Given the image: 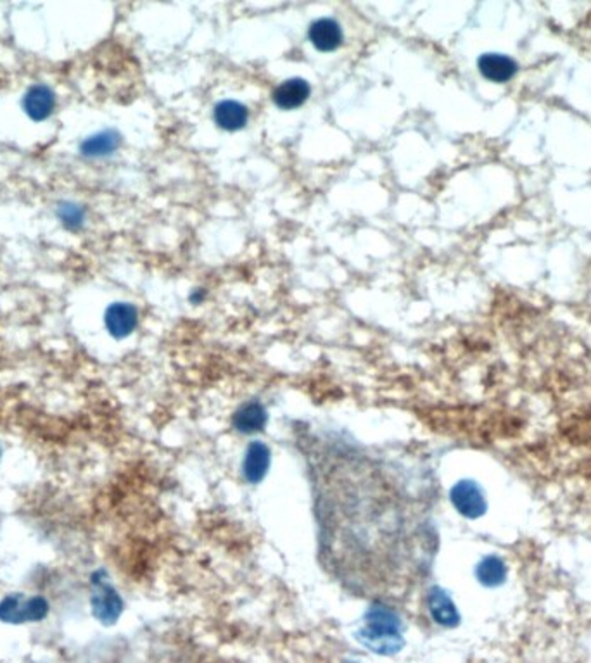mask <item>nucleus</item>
I'll return each instance as SVG.
<instances>
[{
  "instance_id": "nucleus-1",
  "label": "nucleus",
  "mask_w": 591,
  "mask_h": 663,
  "mask_svg": "<svg viewBox=\"0 0 591 663\" xmlns=\"http://www.w3.org/2000/svg\"><path fill=\"white\" fill-rule=\"evenodd\" d=\"M357 640L375 655L393 657L405 646L403 622L391 606L374 603L365 614L364 624L357 632Z\"/></svg>"
},
{
  "instance_id": "nucleus-2",
  "label": "nucleus",
  "mask_w": 591,
  "mask_h": 663,
  "mask_svg": "<svg viewBox=\"0 0 591 663\" xmlns=\"http://www.w3.org/2000/svg\"><path fill=\"white\" fill-rule=\"evenodd\" d=\"M50 605L44 596H26L23 593L4 596L0 599V622L9 625L37 624L46 620Z\"/></svg>"
},
{
  "instance_id": "nucleus-3",
  "label": "nucleus",
  "mask_w": 591,
  "mask_h": 663,
  "mask_svg": "<svg viewBox=\"0 0 591 663\" xmlns=\"http://www.w3.org/2000/svg\"><path fill=\"white\" fill-rule=\"evenodd\" d=\"M91 586L92 615L102 625H114L125 610L121 596L108 580L104 571L92 573Z\"/></svg>"
},
{
  "instance_id": "nucleus-4",
  "label": "nucleus",
  "mask_w": 591,
  "mask_h": 663,
  "mask_svg": "<svg viewBox=\"0 0 591 663\" xmlns=\"http://www.w3.org/2000/svg\"><path fill=\"white\" fill-rule=\"evenodd\" d=\"M450 502L456 513L469 520H478L488 511V500L482 487L471 479L454 484V487L450 489Z\"/></svg>"
},
{
  "instance_id": "nucleus-5",
  "label": "nucleus",
  "mask_w": 591,
  "mask_h": 663,
  "mask_svg": "<svg viewBox=\"0 0 591 663\" xmlns=\"http://www.w3.org/2000/svg\"><path fill=\"white\" fill-rule=\"evenodd\" d=\"M24 115L35 123L47 121L57 109V95L46 83H35L28 87L22 99Z\"/></svg>"
},
{
  "instance_id": "nucleus-6",
  "label": "nucleus",
  "mask_w": 591,
  "mask_h": 663,
  "mask_svg": "<svg viewBox=\"0 0 591 663\" xmlns=\"http://www.w3.org/2000/svg\"><path fill=\"white\" fill-rule=\"evenodd\" d=\"M104 325L114 339H127L136 332L138 311L130 302H113L104 313Z\"/></svg>"
},
{
  "instance_id": "nucleus-7",
  "label": "nucleus",
  "mask_w": 591,
  "mask_h": 663,
  "mask_svg": "<svg viewBox=\"0 0 591 663\" xmlns=\"http://www.w3.org/2000/svg\"><path fill=\"white\" fill-rule=\"evenodd\" d=\"M121 140L123 138L119 132H116L114 128H106L82 140L78 153L85 160H106L119 149Z\"/></svg>"
},
{
  "instance_id": "nucleus-8",
  "label": "nucleus",
  "mask_w": 591,
  "mask_h": 663,
  "mask_svg": "<svg viewBox=\"0 0 591 663\" xmlns=\"http://www.w3.org/2000/svg\"><path fill=\"white\" fill-rule=\"evenodd\" d=\"M428 608L432 620L441 627L454 629L462 620L452 596L437 586L431 588L428 593Z\"/></svg>"
},
{
  "instance_id": "nucleus-9",
  "label": "nucleus",
  "mask_w": 591,
  "mask_h": 663,
  "mask_svg": "<svg viewBox=\"0 0 591 663\" xmlns=\"http://www.w3.org/2000/svg\"><path fill=\"white\" fill-rule=\"evenodd\" d=\"M270 449L261 441H252L243 459V475L248 484H260L270 470Z\"/></svg>"
},
{
  "instance_id": "nucleus-10",
  "label": "nucleus",
  "mask_w": 591,
  "mask_h": 663,
  "mask_svg": "<svg viewBox=\"0 0 591 663\" xmlns=\"http://www.w3.org/2000/svg\"><path fill=\"white\" fill-rule=\"evenodd\" d=\"M269 413L260 401H248L237 408L232 416V425L241 434L261 432L267 427Z\"/></svg>"
},
{
  "instance_id": "nucleus-11",
  "label": "nucleus",
  "mask_w": 591,
  "mask_h": 663,
  "mask_svg": "<svg viewBox=\"0 0 591 663\" xmlns=\"http://www.w3.org/2000/svg\"><path fill=\"white\" fill-rule=\"evenodd\" d=\"M308 39L320 52H332L341 46V26L332 18H320L310 26Z\"/></svg>"
},
{
  "instance_id": "nucleus-12",
  "label": "nucleus",
  "mask_w": 591,
  "mask_h": 663,
  "mask_svg": "<svg viewBox=\"0 0 591 663\" xmlns=\"http://www.w3.org/2000/svg\"><path fill=\"white\" fill-rule=\"evenodd\" d=\"M474 575H476L481 586H484L488 589H495V588H500L507 582L508 565L498 554H486L484 558H481V562L476 565Z\"/></svg>"
},
{
  "instance_id": "nucleus-13",
  "label": "nucleus",
  "mask_w": 591,
  "mask_h": 663,
  "mask_svg": "<svg viewBox=\"0 0 591 663\" xmlns=\"http://www.w3.org/2000/svg\"><path fill=\"white\" fill-rule=\"evenodd\" d=\"M310 85L303 78H291L280 83L273 92V102L280 109H296L310 97Z\"/></svg>"
},
{
  "instance_id": "nucleus-14",
  "label": "nucleus",
  "mask_w": 591,
  "mask_h": 663,
  "mask_svg": "<svg viewBox=\"0 0 591 663\" xmlns=\"http://www.w3.org/2000/svg\"><path fill=\"white\" fill-rule=\"evenodd\" d=\"M213 119L222 130L235 132V130H241L248 125L250 111L244 104H241L237 100H222L215 106Z\"/></svg>"
},
{
  "instance_id": "nucleus-15",
  "label": "nucleus",
  "mask_w": 591,
  "mask_h": 663,
  "mask_svg": "<svg viewBox=\"0 0 591 663\" xmlns=\"http://www.w3.org/2000/svg\"><path fill=\"white\" fill-rule=\"evenodd\" d=\"M479 71L484 78L503 83L517 73V65L514 59L501 54H484L479 57Z\"/></svg>"
},
{
  "instance_id": "nucleus-16",
  "label": "nucleus",
  "mask_w": 591,
  "mask_h": 663,
  "mask_svg": "<svg viewBox=\"0 0 591 663\" xmlns=\"http://www.w3.org/2000/svg\"><path fill=\"white\" fill-rule=\"evenodd\" d=\"M56 216L59 223L68 231H80L87 223V209L76 201H61L56 206Z\"/></svg>"
},
{
  "instance_id": "nucleus-17",
  "label": "nucleus",
  "mask_w": 591,
  "mask_h": 663,
  "mask_svg": "<svg viewBox=\"0 0 591 663\" xmlns=\"http://www.w3.org/2000/svg\"><path fill=\"white\" fill-rule=\"evenodd\" d=\"M190 299H192V302H201V301L205 299V291H203V289H198V291H196V294H194Z\"/></svg>"
},
{
  "instance_id": "nucleus-18",
  "label": "nucleus",
  "mask_w": 591,
  "mask_h": 663,
  "mask_svg": "<svg viewBox=\"0 0 591 663\" xmlns=\"http://www.w3.org/2000/svg\"><path fill=\"white\" fill-rule=\"evenodd\" d=\"M0 458H2V448H0Z\"/></svg>"
}]
</instances>
